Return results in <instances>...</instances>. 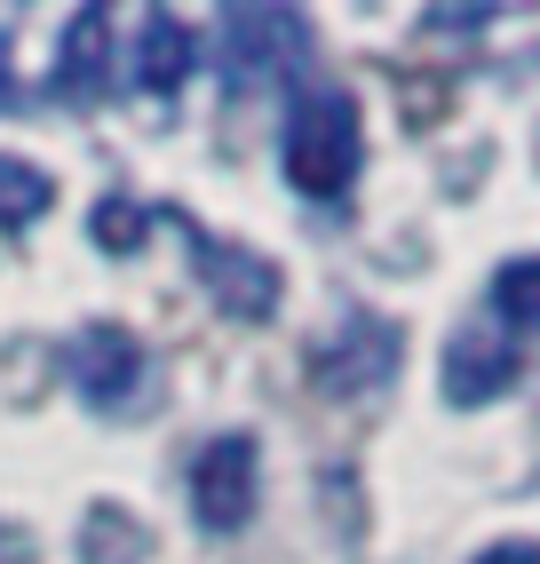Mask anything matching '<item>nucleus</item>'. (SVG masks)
Here are the masks:
<instances>
[{"instance_id":"11","label":"nucleus","mask_w":540,"mask_h":564,"mask_svg":"<svg viewBox=\"0 0 540 564\" xmlns=\"http://www.w3.org/2000/svg\"><path fill=\"white\" fill-rule=\"evenodd\" d=\"M96 247H111V254H128V247H143V207H128V199H111V207H96Z\"/></svg>"},{"instance_id":"6","label":"nucleus","mask_w":540,"mask_h":564,"mask_svg":"<svg viewBox=\"0 0 540 564\" xmlns=\"http://www.w3.org/2000/svg\"><path fill=\"white\" fill-rule=\"evenodd\" d=\"M517 382V350L500 343V334H453V350H445V398L453 405H485Z\"/></svg>"},{"instance_id":"7","label":"nucleus","mask_w":540,"mask_h":564,"mask_svg":"<svg viewBox=\"0 0 540 564\" xmlns=\"http://www.w3.org/2000/svg\"><path fill=\"white\" fill-rule=\"evenodd\" d=\"M191 64H199V41H191L183 17H143V41H136V88L143 96H175L191 80Z\"/></svg>"},{"instance_id":"3","label":"nucleus","mask_w":540,"mask_h":564,"mask_svg":"<svg viewBox=\"0 0 540 564\" xmlns=\"http://www.w3.org/2000/svg\"><path fill=\"white\" fill-rule=\"evenodd\" d=\"M143 373H151V358H143V343L128 326H88L80 343H72V382H80V398L96 413H120L143 390Z\"/></svg>"},{"instance_id":"1","label":"nucleus","mask_w":540,"mask_h":564,"mask_svg":"<svg viewBox=\"0 0 540 564\" xmlns=\"http://www.w3.org/2000/svg\"><path fill=\"white\" fill-rule=\"evenodd\" d=\"M366 160V120H358V96L342 88H311L287 111V143H279V167L302 199H342L350 175Z\"/></svg>"},{"instance_id":"12","label":"nucleus","mask_w":540,"mask_h":564,"mask_svg":"<svg viewBox=\"0 0 540 564\" xmlns=\"http://www.w3.org/2000/svg\"><path fill=\"white\" fill-rule=\"evenodd\" d=\"M477 564H540V549H532V541H500V549H485Z\"/></svg>"},{"instance_id":"13","label":"nucleus","mask_w":540,"mask_h":564,"mask_svg":"<svg viewBox=\"0 0 540 564\" xmlns=\"http://www.w3.org/2000/svg\"><path fill=\"white\" fill-rule=\"evenodd\" d=\"M9 88H17V56H9V32H0V104H9Z\"/></svg>"},{"instance_id":"8","label":"nucleus","mask_w":540,"mask_h":564,"mask_svg":"<svg viewBox=\"0 0 540 564\" xmlns=\"http://www.w3.org/2000/svg\"><path fill=\"white\" fill-rule=\"evenodd\" d=\"M104 41H111V17L104 9H80L64 24V64H56V88L64 96H96L104 88Z\"/></svg>"},{"instance_id":"9","label":"nucleus","mask_w":540,"mask_h":564,"mask_svg":"<svg viewBox=\"0 0 540 564\" xmlns=\"http://www.w3.org/2000/svg\"><path fill=\"white\" fill-rule=\"evenodd\" d=\"M48 207H56V183L32 167V160L0 152V231H24V223H41Z\"/></svg>"},{"instance_id":"2","label":"nucleus","mask_w":540,"mask_h":564,"mask_svg":"<svg viewBox=\"0 0 540 564\" xmlns=\"http://www.w3.org/2000/svg\"><path fill=\"white\" fill-rule=\"evenodd\" d=\"M262 501V454L247 430H223L199 445V462H191V517L207 524V533H247V517Z\"/></svg>"},{"instance_id":"4","label":"nucleus","mask_w":540,"mask_h":564,"mask_svg":"<svg viewBox=\"0 0 540 564\" xmlns=\"http://www.w3.org/2000/svg\"><path fill=\"white\" fill-rule=\"evenodd\" d=\"M294 56H302V17L294 9H230L223 17V72L239 88L270 80V72L294 64Z\"/></svg>"},{"instance_id":"10","label":"nucleus","mask_w":540,"mask_h":564,"mask_svg":"<svg viewBox=\"0 0 540 564\" xmlns=\"http://www.w3.org/2000/svg\"><path fill=\"white\" fill-rule=\"evenodd\" d=\"M493 311H500V318H517V326H540V254L500 262V279H493Z\"/></svg>"},{"instance_id":"5","label":"nucleus","mask_w":540,"mask_h":564,"mask_svg":"<svg viewBox=\"0 0 540 564\" xmlns=\"http://www.w3.org/2000/svg\"><path fill=\"white\" fill-rule=\"evenodd\" d=\"M191 262H199V279L223 311H239V318H270L279 311V262H262L255 247H223L207 231H191Z\"/></svg>"}]
</instances>
